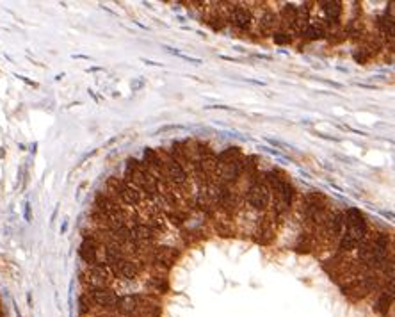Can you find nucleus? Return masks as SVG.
Segmentation results:
<instances>
[{
	"label": "nucleus",
	"instance_id": "6ab92c4d",
	"mask_svg": "<svg viewBox=\"0 0 395 317\" xmlns=\"http://www.w3.org/2000/svg\"><path fill=\"white\" fill-rule=\"evenodd\" d=\"M305 36H308V39H320L326 36V30H324V25L322 22H310L308 27L305 30Z\"/></svg>",
	"mask_w": 395,
	"mask_h": 317
},
{
	"label": "nucleus",
	"instance_id": "423d86ee",
	"mask_svg": "<svg viewBox=\"0 0 395 317\" xmlns=\"http://www.w3.org/2000/svg\"><path fill=\"white\" fill-rule=\"evenodd\" d=\"M377 287H379V278L376 276V273H369L367 276L356 280V282L351 283V285L342 287V292H344V296H347V298H351L353 301H356V299H363L365 296H369L370 292H374Z\"/></svg>",
	"mask_w": 395,
	"mask_h": 317
},
{
	"label": "nucleus",
	"instance_id": "7ed1b4c3",
	"mask_svg": "<svg viewBox=\"0 0 395 317\" xmlns=\"http://www.w3.org/2000/svg\"><path fill=\"white\" fill-rule=\"evenodd\" d=\"M80 280L89 287V291H94V289L110 287L114 282V276H112V273H110V269L107 268L103 262H98V264L87 266V271L84 273Z\"/></svg>",
	"mask_w": 395,
	"mask_h": 317
},
{
	"label": "nucleus",
	"instance_id": "f03ea898",
	"mask_svg": "<svg viewBox=\"0 0 395 317\" xmlns=\"http://www.w3.org/2000/svg\"><path fill=\"white\" fill-rule=\"evenodd\" d=\"M262 178L265 180L269 191H271L272 210L276 214H283V212L289 210L290 205H292V196H294V189L290 185V182L276 170L265 173Z\"/></svg>",
	"mask_w": 395,
	"mask_h": 317
},
{
	"label": "nucleus",
	"instance_id": "5701e85b",
	"mask_svg": "<svg viewBox=\"0 0 395 317\" xmlns=\"http://www.w3.org/2000/svg\"><path fill=\"white\" fill-rule=\"evenodd\" d=\"M25 218H27V221H30V208H29V203H25Z\"/></svg>",
	"mask_w": 395,
	"mask_h": 317
},
{
	"label": "nucleus",
	"instance_id": "0eeeda50",
	"mask_svg": "<svg viewBox=\"0 0 395 317\" xmlns=\"http://www.w3.org/2000/svg\"><path fill=\"white\" fill-rule=\"evenodd\" d=\"M112 273L114 280H125V282H136L141 276V273L144 271V266L139 260H134V258H121L120 262L112 266H107Z\"/></svg>",
	"mask_w": 395,
	"mask_h": 317
},
{
	"label": "nucleus",
	"instance_id": "1a4fd4ad",
	"mask_svg": "<svg viewBox=\"0 0 395 317\" xmlns=\"http://www.w3.org/2000/svg\"><path fill=\"white\" fill-rule=\"evenodd\" d=\"M89 301L93 303V306L102 310H114L116 312V305L120 294L114 291L112 287H105V289H94V291H87L86 292Z\"/></svg>",
	"mask_w": 395,
	"mask_h": 317
},
{
	"label": "nucleus",
	"instance_id": "f257e3e1",
	"mask_svg": "<svg viewBox=\"0 0 395 317\" xmlns=\"http://www.w3.org/2000/svg\"><path fill=\"white\" fill-rule=\"evenodd\" d=\"M125 182L132 184L136 189H139L143 198H146L148 201L158 200V185L157 180L153 178V175L150 173V170L146 168L144 163H139L137 159H128L127 161V171H125Z\"/></svg>",
	"mask_w": 395,
	"mask_h": 317
},
{
	"label": "nucleus",
	"instance_id": "f8f14e48",
	"mask_svg": "<svg viewBox=\"0 0 395 317\" xmlns=\"http://www.w3.org/2000/svg\"><path fill=\"white\" fill-rule=\"evenodd\" d=\"M324 230L326 235L331 239H340L344 234V212H331L327 214L326 221H324Z\"/></svg>",
	"mask_w": 395,
	"mask_h": 317
},
{
	"label": "nucleus",
	"instance_id": "39448f33",
	"mask_svg": "<svg viewBox=\"0 0 395 317\" xmlns=\"http://www.w3.org/2000/svg\"><path fill=\"white\" fill-rule=\"evenodd\" d=\"M344 228H346L344 235L351 237L354 242L363 241L369 234L365 218L358 208H347V212L344 214Z\"/></svg>",
	"mask_w": 395,
	"mask_h": 317
},
{
	"label": "nucleus",
	"instance_id": "dca6fc26",
	"mask_svg": "<svg viewBox=\"0 0 395 317\" xmlns=\"http://www.w3.org/2000/svg\"><path fill=\"white\" fill-rule=\"evenodd\" d=\"M279 27L283 30H294V22H296V8L292 4H287L281 9V15L278 16Z\"/></svg>",
	"mask_w": 395,
	"mask_h": 317
},
{
	"label": "nucleus",
	"instance_id": "f3484780",
	"mask_svg": "<svg viewBox=\"0 0 395 317\" xmlns=\"http://www.w3.org/2000/svg\"><path fill=\"white\" fill-rule=\"evenodd\" d=\"M388 306H393V289H390V291H388V289L386 291H381V296H379V299H377L374 308H376L381 315L388 317Z\"/></svg>",
	"mask_w": 395,
	"mask_h": 317
},
{
	"label": "nucleus",
	"instance_id": "2eb2a0df",
	"mask_svg": "<svg viewBox=\"0 0 395 317\" xmlns=\"http://www.w3.org/2000/svg\"><path fill=\"white\" fill-rule=\"evenodd\" d=\"M258 27L262 30L263 34H269V32H276V29L279 27V22H278V15L272 11H265L262 15L258 22Z\"/></svg>",
	"mask_w": 395,
	"mask_h": 317
},
{
	"label": "nucleus",
	"instance_id": "a211bd4d",
	"mask_svg": "<svg viewBox=\"0 0 395 317\" xmlns=\"http://www.w3.org/2000/svg\"><path fill=\"white\" fill-rule=\"evenodd\" d=\"M377 27H379L381 34L384 38H390V41L393 39V16L384 15L381 18H377Z\"/></svg>",
	"mask_w": 395,
	"mask_h": 317
},
{
	"label": "nucleus",
	"instance_id": "ddd939ff",
	"mask_svg": "<svg viewBox=\"0 0 395 317\" xmlns=\"http://www.w3.org/2000/svg\"><path fill=\"white\" fill-rule=\"evenodd\" d=\"M319 6H322V13L326 16V22L329 27H336L338 25L340 15H342V2H319Z\"/></svg>",
	"mask_w": 395,
	"mask_h": 317
},
{
	"label": "nucleus",
	"instance_id": "4be33fe9",
	"mask_svg": "<svg viewBox=\"0 0 395 317\" xmlns=\"http://www.w3.org/2000/svg\"><path fill=\"white\" fill-rule=\"evenodd\" d=\"M272 39H274V43H278V45H289L290 43V36L287 34V32H274Z\"/></svg>",
	"mask_w": 395,
	"mask_h": 317
},
{
	"label": "nucleus",
	"instance_id": "4468645a",
	"mask_svg": "<svg viewBox=\"0 0 395 317\" xmlns=\"http://www.w3.org/2000/svg\"><path fill=\"white\" fill-rule=\"evenodd\" d=\"M308 2L301 8H296V22H294V32L296 34H305L306 27L310 23V8Z\"/></svg>",
	"mask_w": 395,
	"mask_h": 317
},
{
	"label": "nucleus",
	"instance_id": "aec40b11",
	"mask_svg": "<svg viewBox=\"0 0 395 317\" xmlns=\"http://www.w3.org/2000/svg\"><path fill=\"white\" fill-rule=\"evenodd\" d=\"M217 157V164L221 166V164H226L230 163V161H235V159L241 157V151H239V148H228V150L221 151L219 155H215Z\"/></svg>",
	"mask_w": 395,
	"mask_h": 317
},
{
	"label": "nucleus",
	"instance_id": "6e6552de",
	"mask_svg": "<svg viewBox=\"0 0 395 317\" xmlns=\"http://www.w3.org/2000/svg\"><path fill=\"white\" fill-rule=\"evenodd\" d=\"M246 200L256 210H265L271 203V191H269L267 184L262 177H258L248 189V194H246Z\"/></svg>",
	"mask_w": 395,
	"mask_h": 317
},
{
	"label": "nucleus",
	"instance_id": "20e7f679",
	"mask_svg": "<svg viewBox=\"0 0 395 317\" xmlns=\"http://www.w3.org/2000/svg\"><path fill=\"white\" fill-rule=\"evenodd\" d=\"M162 159V164H164V171H166L167 182L173 185L175 189H185L189 182V175L187 171L184 170L180 163L173 155H170V151H158Z\"/></svg>",
	"mask_w": 395,
	"mask_h": 317
},
{
	"label": "nucleus",
	"instance_id": "412c9836",
	"mask_svg": "<svg viewBox=\"0 0 395 317\" xmlns=\"http://www.w3.org/2000/svg\"><path fill=\"white\" fill-rule=\"evenodd\" d=\"M166 50H170L171 54H175V56H177V57H180V59H184V61H189V63H192V65H201V59H198V57L185 56V54H182L180 50H177V48H171V46H166Z\"/></svg>",
	"mask_w": 395,
	"mask_h": 317
},
{
	"label": "nucleus",
	"instance_id": "9b49d317",
	"mask_svg": "<svg viewBox=\"0 0 395 317\" xmlns=\"http://www.w3.org/2000/svg\"><path fill=\"white\" fill-rule=\"evenodd\" d=\"M103 246H100L96 241H94L93 237L89 235H86L82 241V244H80L79 248V255L80 258H82L84 262H86L87 266H93V264H98V262H102L100 258H98V249H102Z\"/></svg>",
	"mask_w": 395,
	"mask_h": 317
},
{
	"label": "nucleus",
	"instance_id": "9d476101",
	"mask_svg": "<svg viewBox=\"0 0 395 317\" xmlns=\"http://www.w3.org/2000/svg\"><path fill=\"white\" fill-rule=\"evenodd\" d=\"M226 22H230L239 30H248L253 22L251 11L248 8H242V4H232V8H228Z\"/></svg>",
	"mask_w": 395,
	"mask_h": 317
}]
</instances>
